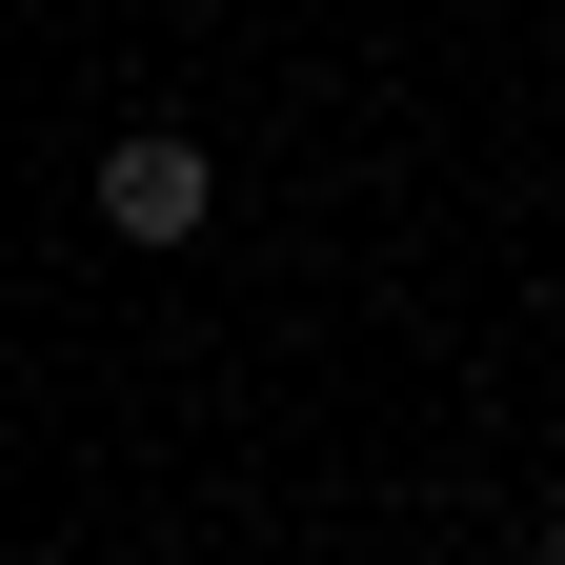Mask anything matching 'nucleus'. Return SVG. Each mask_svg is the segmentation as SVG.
I'll return each mask as SVG.
<instances>
[{
  "mask_svg": "<svg viewBox=\"0 0 565 565\" xmlns=\"http://www.w3.org/2000/svg\"><path fill=\"white\" fill-rule=\"evenodd\" d=\"M525 545H545V565H565V505H545V525H525Z\"/></svg>",
  "mask_w": 565,
  "mask_h": 565,
  "instance_id": "2",
  "label": "nucleus"
},
{
  "mask_svg": "<svg viewBox=\"0 0 565 565\" xmlns=\"http://www.w3.org/2000/svg\"><path fill=\"white\" fill-rule=\"evenodd\" d=\"M545 445H565V384H545Z\"/></svg>",
  "mask_w": 565,
  "mask_h": 565,
  "instance_id": "3",
  "label": "nucleus"
},
{
  "mask_svg": "<svg viewBox=\"0 0 565 565\" xmlns=\"http://www.w3.org/2000/svg\"><path fill=\"white\" fill-rule=\"evenodd\" d=\"M102 223L121 243H202V223H223V162H202L182 121H121L102 141Z\"/></svg>",
  "mask_w": 565,
  "mask_h": 565,
  "instance_id": "1",
  "label": "nucleus"
}]
</instances>
